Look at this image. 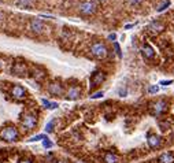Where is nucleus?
<instances>
[{
    "label": "nucleus",
    "instance_id": "1",
    "mask_svg": "<svg viewBox=\"0 0 174 163\" xmlns=\"http://www.w3.org/2000/svg\"><path fill=\"white\" fill-rule=\"evenodd\" d=\"M19 137L18 129L15 126H6L0 130V138L3 141H7V143H14L17 141Z\"/></svg>",
    "mask_w": 174,
    "mask_h": 163
},
{
    "label": "nucleus",
    "instance_id": "2",
    "mask_svg": "<svg viewBox=\"0 0 174 163\" xmlns=\"http://www.w3.org/2000/svg\"><path fill=\"white\" fill-rule=\"evenodd\" d=\"M91 54L97 59H104L108 55V49L104 43L102 41H93L91 45Z\"/></svg>",
    "mask_w": 174,
    "mask_h": 163
},
{
    "label": "nucleus",
    "instance_id": "3",
    "mask_svg": "<svg viewBox=\"0 0 174 163\" xmlns=\"http://www.w3.org/2000/svg\"><path fill=\"white\" fill-rule=\"evenodd\" d=\"M96 10H97V3L95 0H85V2H82L78 7L79 14L84 15V17L92 15V14L96 13Z\"/></svg>",
    "mask_w": 174,
    "mask_h": 163
},
{
    "label": "nucleus",
    "instance_id": "4",
    "mask_svg": "<svg viewBox=\"0 0 174 163\" xmlns=\"http://www.w3.org/2000/svg\"><path fill=\"white\" fill-rule=\"evenodd\" d=\"M21 125H22L23 130L25 132H32L34 127L37 126V117L36 114H32V112H26L22 117V121H21Z\"/></svg>",
    "mask_w": 174,
    "mask_h": 163
},
{
    "label": "nucleus",
    "instance_id": "5",
    "mask_svg": "<svg viewBox=\"0 0 174 163\" xmlns=\"http://www.w3.org/2000/svg\"><path fill=\"white\" fill-rule=\"evenodd\" d=\"M167 108H169V104H167L166 100H156L155 103H152L151 104V111H152V115H155V117H159V115L164 114V112L167 111Z\"/></svg>",
    "mask_w": 174,
    "mask_h": 163
},
{
    "label": "nucleus",
    "instance_id": "6",
    "mask_svg": "<svg viewBox=\"0 0 174 163\" xmlns=\"http://www.w3.org/2000/svg\"><path fill=\"white\" fill-rule=\"evenodd\" d=\"M104 80H106V73L104 72H95L92 76H91V78H89L91 89H95L96 87L102 85L103 82H104Z\"/></svg>",
    "mask_w": 174,
    "mask_h": 163
},
{
    "label": "nucleus",
    "instance_id": "7",
    "mask_svg": "<svg viewBox=\"0 0 174 163\" xmlns=\"http://www.w3.org/2000/svg\"><path fill=\"white\" fill-rule=\"evenodd\" d=\"M66 100H77L81 97V87L79 85H70L69 89L64 92Z\"/></svg>",
    "mask_w": 174,
    "mask_h": 163
},
{
    "label": "nucleus",
    "instance_id": "8",
    "mask_svg": "<svg viewBox=\"0 0 174 163\" xmlns=\"http://www.w3.org/2000/svg\"><path fill=\"white\" fill-rule=\"evenodd\" d=\"M29 26H30V30L36 34H41L45 30V25H44L43 19H40V18H32Z\"/></svg>",
    "mask_w": 174,
    "mask_h": 163
},
{
    "label": "nucleus",
    "instance_id": "9",
    "mask_svg": "<svg viewBox=\"0 0 174 163\" xmlns=\"http://www.w3.org/2000/svg\"><path fill=\"white\" fill-rule=\"evenodd\" d=\"M48 92L52 95V96H62V95H64V88L63 85L60 84V82H51V84H48Z\"/></svg>",
    "mask_w": 174,
    "mask_h": 163
},
{
    "label": "nucleus",
    "instance_id": "10",
    "mask_svg": "<svg viewBox=\"0 0 174 163\" xmlns=\"http://www.w3.org/2000/svg\"><path fill=\"white\" fill-rule=\"evenodd\" d=\"M11 73H13V76H17V77H25L26 74H28V67H26L25 63L18 62V63H14L13 64Z\"/></svg>",
    "mask_w": 174,
    "mask_h": 163
},
{
    "label": "nucleus",
    "instance_id": "11",
    "mask_svg": "<svg viewBox=\"0 0 174 163\" xmlns=\"http://www.w3.org/2000/svg\"><path fill=\"white\" fill-rule=\"evenodd\" d=\"M10 93H11V96L17 100H22L26 97V89L23 87H21V85H14V87L11 88Z\"/></svg>",
    "mask_w": 174,
    "mask_h": 163
},
{
    "label": "nucleus",
    "instance_id": "12",
    "mask_svg": "<svg viewBox=\"0 0 174 163\" xmlns=\"http://www.w3.org/2000/svg\"><path fill=\"white\" fill-rule=\"evenodd\" d=\"M147 144H148V147L152 148V149H155V148H159V147H160V144H162L160 136L149 133L148 137H147Z\"/></svg>",
    "mask_w": 174,
    "mask_h": 163
},
{
    "label": "nucleus",
    "instance_id": "13",
    "mask_svg": "<svg viewBox=\"0 0 174 163\" xmlns=\"http://www.w3.org/2000/svg\"><path fill=\"white\" fill-rule=\"evenodd\" d=\"M30 74H32V77H33L36 81H43L44 78L47 77V72L44 69H41V67H32V70H30Z\"/></svg>",
    "mask_w": 174,
    "mask_h": 163
},
{
    "label": "nucleus",
    "instance_id": "14",
    "mask_svg": "<svg viewBox=\"0 0 174 163\" xmlns=\"http://www.w3.org/2000/svg\"><path fill=\"white\" fill-rule=\"evenodd\" d=\"M141 52H143L144 58H147V59H154L155 58V51L149 44H144L143 48H141Z\"/></svg>",
    "mask_w": 174,
    "mask_h": 163
},
{
    "label": "nucleus",
    "instance_id": "15",
    "mask_svg": "<svg viewBox=\"0 0 174 163\" xmlns=\"http://www.w3.org/2000/svg\"><path fill=\"white\" fill-rule=\"evenodd\" d=\"M104 163H119V156L114 152H106L103 156Z\"/></svg>",
    "mask_w": 174,
    "mask_h": 163
},
{
    "label": "nucleus",
    "instance_id": "16",
    "mask_svg": "<svg viewBox=\"0 0 174 163\" xmlns=\"http://www.w3.org/2000/svg\"><path fill=\"white\" fill-rule=\"evenodd\" d=\"M158 163H174V155L172 152H164L158 158Z\"/></svg>",
    "mask_w": 174,
    "mask_h": 163
},
{
    "label": "nucleus",
    "instance_id": "17",
    "mask_svg": "<svg viewBox=\"0 0 174 163\" xmlns=\"http://www.w3.org/2000/svg\"><path fill=\"white\" fill-rule=\"evenodd\" d=\"M148 29H149L151 32H154V33H159V32H162V30L164 29V26H163V23L158 22V21H154V22L149 23Z\"/></svg>",
    "mask_w": 174,
    "mask_h": 163
},
{
    "label": "nucleus",
    "instance_id": "18",
    "mask_svg": "<svg viewBox=\"0 0 174 163\" xmlns=\"http://www.w3.org/2000/svg\"><path fill=\"white\" fill-rule=\"evenodd\" d=\"M41 103H43V106L45 108H48V110H55L58 107V103L56 102H49V100H47V99H43L41 100Z\"/></svg>",
    "mask_w": 174,
    "mask_h": 163
},
{
    "label": "nucleus",
    "instance_id": "19",
    "mask_svg": "<svg viewBox=\"0 0 174 163\" xmlns=\"http://www.w3.org/2000/svg\"><path fill=\"white\" fill-rule=\"evenodd\" d=\"M33 4H34V0H18L19 7L29 8V7H33Z\"/></svg>",
    "mask_w": 174,
    "mask_h": 163
},
{
    "label": "nucleus",
    "instance_id": "20",
    "mask_svg": "<svg viewBox=\"0 0 174 163\" xmlns=\"http://www.w3.org/2000/svg\"><path fill=\"white\" fill-rule=\"evenodd\" d=\"M45 138H48L45 134H36V136H33V137H30L29 138V141H43V140H45Z\"/></svg>",
    "mask_w": 174,
    "mask_h": 163
},
{
    "label": "nucleus",
    "instance_id": "21",
    "mask_svg": "<svg viewBox=\"0 0 174 163\" xmlns=\"http://www.w3.org/2000/svg\"><path fill=\"white\" fill-rule=\"evenodd\" d=\"M54 125H55V119L49 121V122L47 123V126H45V132L47 133H52V132H54Z\"/></svg>",
    "mask_w": 174,
    "mask_h": 163
},
{
    "label": "nucleus",
    "instance_id": "22",
    "mask_svg": "<svg viewBox=\"0 0 174 163\" xmlns=\"http://www.w3.org/2000/svg\"><path fill=\"white\" fill-rule=\"evenodd\" d=\"M43 147L44 148H52L54 147V143H52L51 140H48V138H45V140H43Z\"/></svg>",
    "mask_w": 174,
    "mask_h": 163
},
{
    "label": "nucleus",
    "instance_id": "23",
    "mask_svg": "<svg viewBox=\"0 0 174 163\" xmlns=\"http://www.w3.org/2000/svg\"><path fill=\"white\" fill-rule=\"evenodd\" d=\"M103 96H104V92L99 91V92H96V93L91 95V99H100V97H103Z\"/></svg>",
    "mask_w": 174,
    "mask_h": 163
},
{
    "label": "nucleus",
    "instance_id": "24",
    "mask_svg": "<svg viewBox=\"0 0 174 163\" xmlns=\"http://www.w3.org/2000/svg\"><path fill=\"white\" fill-rule=\"evenodd\" d=\"M169 6H170V2H169V0H166V2H164L163 4H160V6H159V7H158V11H159V13H160V11L166 10V7H169Z\"/></svg>",
    "mask_w": 174,
    "mask_h": 163
},
{
    "label": "nucleus",
    "instance_id": "25",
    "mask_svg": "<svg viewBox=\"0 0 174 163\" xmlns=\"http://www.w3.org/2000/svg\"><path fill=\"white\" fill-rule=\"evenodd\" d=\"M148 92H149V93H158L159 87H158V85H151V87H148Z\"/></svg>",
    "mask_w": 174,
    "mask_h": 163
},
{
    "label": "nucleus",
    "instance_id": "26",
    "mask_svg": "<svg viewBox=\"0 0 174 163\" xmlns=\"http://www.w3.org/2000/svg\"><path fill=\"white\" fill-rule=\"evenodd\" d=\"M113 45H114V48H115V52H117L118 58H122V54H121V48H119V44H118V43H114Z\"/></svg>",
    "mask_w": 174,
    "mask_h": 163
},
{
    "label": "nucleus",
    "instance_id": "27",
    "mask_svg": "<svg viewBox=\"0 0 174 163\" xmlns=\"http://www.w3.org/2000/svg\"><path fill=\"white\" fill-rule=\"evenodd\" d=\"M118 95H119L121 97H125L126 95H128V89H126V88H121V89L118 91Z\"/></svg>",
    "mask_w": 174,
    "mask_h": 163
},
{
    "label": "nucleus",
    "instance_id": "28",
    "mask_svg": "<svg viewBox=\"0 0 174 163\" xmlns=\"http://www.w3.org/2000/svg\"><path fill=\"white\" fill-rule=\"evenodd\" d=\"M159 126L162 127V130H167V127H169V123H167V122H162V121H159Z\"/></svg>",
    "mask_w": 174,
    "mask_h": 163
},
{
    "label": "nucleus",
    "instance_id": "29",
    "mask_svg": "<svg viewBox=\"0 0 174 163\" xmlns=\"http://www.w3.org/2000/svg\"><path fill=\"white\" fill-rule=\"evenodd\" d=\"M128 2L133 6H137V4H140V3H143V0H128Z\"/></svg>",
    "mask_w": 174,
    "mask_h": 163
},
{
    "label": "nucleus",
    "instance_id": "30",
    "mask_svg": "<svg viewBox=\"0 0 174 163\" xmlns=\"http://www.w3.org/2000/svg\"><path fill=\"white\" fill-rule=\"evenodd\" d=\"M18 163H33V161H32V159H29V158H23V159H21Z\"/></svg>",
    "mask_w": 174,
    "mask_h": 163
},
{
    "label": "nucleus",
    "instance_id": "31",
    "mask_svg": "<svg viewBox=\"0 0 174 163\" xmlns=\"http://www.w3.org/2000/svg\"><path fill=\"white\" fill-rule=\"evenodd\" d=\"M170 84H173V81H172V80H166V81H160V85H170Z\"/></svg>",
    "mask_w": 174,
    "mask_h": 163
},
{
    "label": "nucleus",
    "instance_id": "32",
    "mask_svg": "<svg viewBox=\"0 0 174 163\" xmlns=\"http://www.w3.org/2000/svg\"><path fill=\"white\" fill-rule=\"evenodd\" d=\"M117 38V34L115 33H111V34H108V40H111V41H114Z\"/></svg>",
    "mask_w": 174,
    "mask_h": 163
},
{
    "label": "nucleus",
    "instance_id": "33",
    "mask_svg": "<svg viewBox=\"0 0 174 163\" xmlns=\"http://www.w3.org/2000/svg\"><path fill=\"white\" fill-rule=\"evenodd\" d=\"M3 67H4V60L0 59V70H3Z\"/></svg>",
    "mask_w": 174,
    "mask_h": 163
},
{
    "label": "nucleus",
    "instance_id": "34",
    "mask_svg": "<svg viewBox=\"0 0 174 163\" xmlns=\"http://www.w3.org/2000/svg\"><path fill=\"white\" fill-rule=\"evenodd\" d=\"M3 19H4V14L0 13V21H3Z\"/></svg>",
    "mask_w": 174,
    "mask_h": 163
},
{
    "label": "nucleus",
    "instance_id": "35",
    "mask_svg": "<svg viewBox=\"0 0 174 163\" xmlns=\"http://www.w3.org/2000/svg\"><path fill=\"white\" fill-rule=\"evenodd\" d=\"M54 163H67V162H64V161H56V162H54Z\"/></svg>",
    "mask_w": 174,
    "mask_h": 163
}]
</instances>
